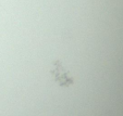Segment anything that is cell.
Here are the masks:
<instances>
[{
  "mask_svg": "<svg viewBox=\"0 0 123 116\" xmlns=\"http://www.w3.org/2000/svg\"><path fill=\"white\" fill-rule=\"evenodd\" d=\"M51 74L57 84L61 87H70L73 85V78L70 72L62 65L60 61H56L54 63V68L51 70Z\"/></svg>",
  "mask_w": 123,
  "mask_h": 116,
  "instance_id": "1",
  "label": "cell"
}]
</instances>
